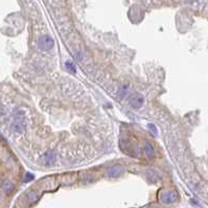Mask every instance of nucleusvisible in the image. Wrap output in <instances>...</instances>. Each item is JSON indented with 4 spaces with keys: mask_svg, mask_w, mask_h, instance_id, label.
<instances>
[{
    "mask_svg": "<svg viewBox=\"0 0 208 208\" xmlns=\"http://www.w3.org/2000/svg\"><path fill=\"white\" fill-rule=\"evenodd\" d=\"M25 128V121H24V113L22 110H18L15 114L12 129L16 133H22Z\"/></svg>",
    "mask_w": 208,
    "mask_h": 208,
    "instance_id": "f257e3e1",
    "label": "nucleus"
},
{
    "mask_svg": "<svg viewBox=\"0 0 208 208\" xmlns=\"http://www.w3.org/2000/svg\"><path fill=\"white\" fill-rule=\"evenodd\" d=\"M54 42L49 35H42L38 41V47L42 51H48L53 47Z\"/></svg>",
    "mask_w": 208,
    "mask_h": 208,
    "instance_id": "f03ea898",
    "label": "nucleus"
},
{
    "mask_svg": "<svg viewBox=\"0 0 208 208\" xmlns=\"http://www.w3.org/2000/svg\"><path fill=\"white\" fill-rule=\"evenodd\" d=\"M143 101H144L143 97H142L140 94L135 93V94L131 95L129 103H130V106L133 109H139L142 105H143Z\"/></svg>",
    "mask_w": 208,
    "mask_h": 208,
    "instance_id": "7ed1b4c3",
    "label": "nucleus"
},
{
    "mask_svg": "<svg viewBox=\"0 0 208 208\" xmlns=\"http://www.w3.org/2000/svg\"><path fill=\"white\" fill-rule=\"evenodd\" d=\"M177 198H178V196L175 191H168V193L164 194L162 196V202L165 204H171L176 201Z\"/></svg>",
    "mask_w": 208,
    "mask_h": 208,
    "instance_id": "20e7f679",
    "label": "nucleus"
},
{
    "mask_svg": "<svg viewBox=\"0 0 208 208\" xmlns=\"http://www.w3.org/2000/svg\"><path fill=\"white\" fill-rule=\"evenodd\" d=\"M43 158H44V162L47 166H51L54 162V154H53V152H51V151L46 152Z\"/></svg>",
    "mask_w": 208,
    "mask_h": 208,
    "instance_id": "39448f33",
    "label": "nucleus"
},
{
    "mask_svg": "<svg viewBox=\"0 0 208 208\" xmlns=\"http://www.w3.org/2000/svg\"><path fill=\"white\" fill-rule=\"evenodd\" d=\"M144 151H146V154L149 156V157L154 156L155 150H154V147L152 146V144H150V143L144 144Z\"/></svg>",
    "mask_w": 208,
    "mask_h": 208,
    "instance_id": "423d86ee",
    "label": "nucleus"
},
{
    "mask_svg": "<svg viewBox=\"0 0 208 208\" xmlns=\"http://www.w3.org/2000/svg\"><path fill=\"white\" fill-rule=\"evenodd\" d=\"M1 187L3 188L5 191H11L14 188V185L12 184V182L10 181H4L3 183L1 184Z\"/></svg>",
    "mask_w": 208,
    "mask_h": 208,
    "instance_id": "0eeeda50",
    "label": "nucleus"
},
{
    "mask_svg": "<svg viewBox=\"0 0 208 208\" xmlns=\"http://www.w3.org/2000/svg\"><path fill=\"white\" fill-rule=\"evenodd\" d=\"M27 199H28V201L31 202V203H34L38 200V195L37 193H35V191H31V193L27 194Z\"/></svg>",
    "mask_w": 208,
    "mask_h": 208,
    "instance_id": "6e6552de",
    "label": "nucleus"
},
{
    "mask_svg": "<svg viewBox=\"0 0 208 208\" xmlns=\"http://www.w3.org/2000/svg\"><path fill=\"white\" fill-rule=\"evenodd\" d=\"M109 174H110V176H112V177L119 176V175L121 174V170L119 168H117V166H115V168H112L110 171H109Z\"/></svg>",
    "mask_w": 208,
    "mask_h": 208,
    "instance_id": "1a4fd4ad",
    "label": "nucleus"
},
{
    "mask_svg": "<svg viewBox=\"0 0 208 208\" xmlns=\"http://www.w3.org/2000/svg\"><path fill=\"white\" fill-rule=\"evenodd\" d=\"M66 68H67V69H69L70 71H72L73 73H75V68H74V65H73L72 62H66Z\"/></svg>",
    "mask_w": 208,
    "mask_h": 208,
    "instance_id": "9d476101",
    "label": "nucleus"
},
{
    "mask_svg": "<svg viewBox=\"0 0 208 208\" xmlns=\"http://www.w3.org/2000/svg\"><path fill=\"white\" fill-rule=\"evenodd\" d=\"M125 93H127V91H125V87H121V89L119 90V97L120 98H124L125 96Z\"/></svg>",
    "mask_w": 208,
    "mask_h": 208,
    "instance_id": "9b49d317",
    "label": "nucleus"
},
{
    "mask_svg": "<svg viewBox=\"0 0 208 208\" xmlns=\"http://www.w3.org/2000/svg\"><path fill=\"white\" fill-rule=\"evenodd\" d=\"M32 179H34V175L27 173V174H26V177H25V182H28L29 180H32Z\"/></svg>",
    "mask_w": 208,
    "mask_h": 208,
    "instance_id": "f8f14e48",
    "label": "nucleus"
},
{
    "mask_svg": "<svg viewBox=\"0 0 208 208\" xmlns=\"http://www.w3.org/2000/svg\"><path fill=\"white\" fill-rule=\"evenodd\" d=\"M149 128H150V129H152L153 131H154V133L157 132V129H156V127H155V126L153 125V124H150V125H149Z\"/></svg>",
    "mask_w": 208,
    "mask_h": 208,
    "instance_id": "ddd939ff",
    "label": "nucleus"
},
{
    "mask_svg": "<svg viewBox=\"0 0 208 208\" xmlns=\"http://www.w3.org/2000/svg\"><path fill=\"white\" fill-rule=\"evenodd\" d=\"M2 114H3V108L0 107V117H1Z\"/></svg>",
    "mask_w": 208,
    "mask_h": 208,
    "instance_id": "4468645a",
    "label": "nucleus"
},
{
    "mask_svg": "<svg viewBox=\"0 0 208 208\" xmlns=\"http://www.w3.org/2000/svg\"><path fill=\"white\" fill-rule=\"evenodd\" d=\"M147 208H158V207H147Z\"/></svg>",
    "mask_w": 208,
    "mask_h": 208,
    "instance_id": "2eb2a0df",
    "label": "nucleus"
}]
</instances>
